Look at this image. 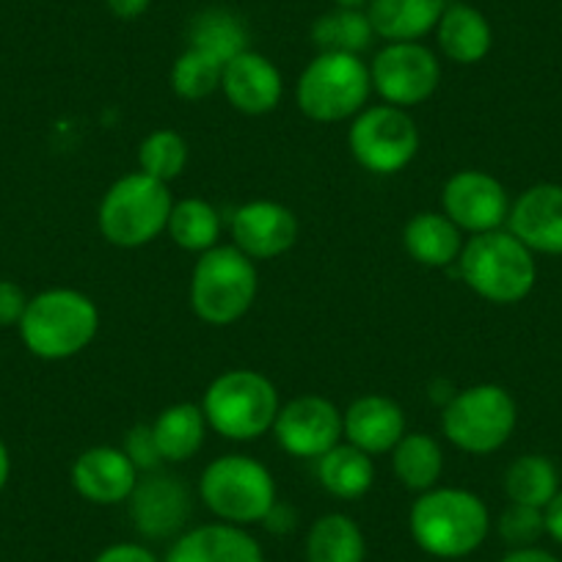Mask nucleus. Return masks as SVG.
<instances>
[{
	"mask_svg": "<svg viewBox=\"0 0 562 562\" xmlns=\"http://www.w3.org/2000/svg\"><path fill=\"white\" fill-rule=\"evenodd\" d=\"M408 529L425 554L461 560L474 554L491 532V513L467 488H430L411 505Z\"/></svg>",
	"mask_w": 562,
	"mask_h": 562,
	"instance_id": "f257e3e1",
	"label": "nucleus"
},
{
	"mask_svg": "<svg viewBox=\"0 0 562 562\" xmlns=\"http://www.w3.org/2000/svg\"><path fill=\"white\" fill-rule=\"evenodd\" d=\"M18 331L36 359H72L94 342L100 331V310L80 290L53 288L29 301Z\"/></svg>",
	"mask_w": 562,
	"mask_h": 562,
	"instance_id": "f03ea898",
	"label": "nucleus"
},
{
	"mask_svg": "<svg viewBox=\"0 0 562 562\" xmlns=\"http://www.w3.org/2000/svg\"><path fill=\"white\" fill-rule=\"evenodd\" d=\"M458 273L467 288L488 304L510 306L527 299L538 281L535 254L505 229L472 235L458 257Z\"/></svg>",
	"mask_w": 562,
	"mask_h": 562,
	"instance_id": "7ed1b4c3",
	"label": "nucleus"
},
{
	"mask_svg": "<svg viewBox=\"0 0 562 562\" xmlns=\"http://www.w3.org/2000/svg\"><path fill=\"white\" fill-rule=\"evenodd\" d=\"M259 293L257 262L237 246L199 254L191 273V310L207 326H232L254 306Z\"/></svg>",
	"mask_w": 562,
	"mask_h": 562,
	"instance_id": "20e7f679",
	"label": "nucleus"
},
{
	"mask_svg": "<svg viewBox=\"0 0 562 562\" xmlns=\"http://www.w3.org/2000/svg\"><path fill=\"white\" fill-rule=\"evenodd\" d=\"M171 207L175 199L166 182L133 171L105 191L97 210V226L111 246L140 248L164 235Z\"/></svg>",
	"mask_w": 562,
	"mask_h": 562,
	"instance_id": "39448f33",
	"label": "nucleus"
},
{
	"mask_svg": "<svg viewBox=\"0 0 562 562\" xmlns=\"http://www.w3.org/2000/svg\"><path fill=\"white\" fill-rule=\"evenodd\" d=\"M279 408V392L257 370L221 372L202 400L207 425L229 441H254L273 430Z\"/></svg>",
	"mask_w": 562,
	"mask_h": 562,
	"instance_id": "423d86ee",
	"label": "nucleus"
},
{
	"mask_svg": "<svg viewBox=\"0 0 562 562\" xmlns=\"http://www.w3.org/2000/svg\"><path fill=\"white\" fill-rule=\"evenodd\" d=\"M370 94V67L361 61V56L348 53H317L295 83L299 111L321 124L359 116Z\"/></svg>",
	"mask_w": 562,
	"mask_h": 562,
	"instance_id": "0eeeda50",
	"label": "nucleus"
},
{
	"mask_svg": "<svg viewBox=\"0 0 562 562\" xmlns=\"http://www.w3.org/2000/svg\"><path fill=\"white\" fill-rule=\"evenodd\" d=\"M518 425V405L505 386L477 383L456 392L441 408L447 441L469 456H491L510 441Z\"/></svg>",
	"mask_w": 562,
	"mask_h": 562,
	"instance_id": "6e6552de",
	"label": "nucleus"
},
{
	"mask_svg": "<svg viewBox=\"0 0 562 562\" xmlns=\"http://www.w3.org/2000/svg\"><path fill=\"white\" fill-rule=\"evenodd\" d=\"M199 499L218 521L246 527L262 521L279 496L268 467L248 456H224L199 477Z\"/></svg>",
	"mask_w": 562,
	"mask_h": 562,
	"instance_id": "1a4fd4ad",
	"label": "nucleus"
},
{
	"mask_svg": "<svg viewBox=\"0 0 562 562\" xmlns=\"http://www.w3.org/2000/svg\"><path fill=\"white\" fill-rule=\"evenodd\" d=\"M348 147L356 164L378 177L403 171L419 153V127L405 108L370 105L353 116Z\"/></svg>",
	"mask_w": 562,
	"mask_h": 562,
	"instance_id": "9d476101",
	"label": "nucleus"
},
{
	"mask_svg": "<svg viewBox=\"0 0 562 562\" xmlns=\"http://www.w3.org/2000/svg\"><path fill=\"white\" fill-rule=\"evenodd\" d=\"M372 91L386 105L414 108L428 102L441 83V64L422 42H386L370 64Z\"/></svg>",
	"mask_w": 562,
	"mask_h": 562,
	"instance_id": "9b49d317",
	"label": "nucleus"
},
{
	"mask_svg": "<svg viewBox=\"0 0 562 562\" xmlns=\"http://www.w3.org/2000/svg\"><path fill=\"white\" fill-rule=\"evenodd\" d=\"M273 436L295 458H323L342 441V411L321 394H301L281 405Z\"/></svg>",
	"mask_w": 562,
	"mask_h": 562,
	"instance_id": "f8f14e48",
	"label": "nucleus"
},
{
	"mask_svg": "<svg viewBox=\"0 0 562 562\" xmlns=\"http://www.w3.org/2000/svg\"><path fill=\"white\" fill-rule=\"evenodd\" d=\"M445 215L469 235L502 229L510 215V196L505 186L488 171L463 169L445 182L441 191Z\"/></svg>",
	"mask_w": 562,
	"mask_h": 562,
	"instance_id": "ddd939ff",
	"label": "nucleus"
},
{
	"mask_svg": "<svg viewBox=\"0 0 562 562\" xmlns=\"http://www.w3.org/2000/svg\"><path fill=\"white\" fill-rule=\"evenodd\" d=\"M127 502L135 529L149 540L182 535L193 510L191 488L180 477L164 472H149L147 477H138V485Z\"/></svg>",
	"mask_w": 562,
	"mask_h": 562,
	"instance_id": "4468645a",
	"label": "nucleus"
},
{
	"mask_svg": "<svg viewBox=\"0 0 562 562\" xmlns=\"http://www.w3.org/2000/svg\"><path fill=\"white\" fill-rule=\"evenodd\" d=\"M232 246L240 248L248 259L262 262L288 254L299 240L301 224L290 207L270 199L246 202L232 215Z\"/></svg>",
	"mask_w": 562,
	"mask_h": 562,
	"instance_id": "2eb2a0df",
	"label": "nucleus"
},
{
	"mask_svg": "<svg viewBox=\"0 0 562 562\" xmlns=\"http://www.w3.org/2000/svg\"><path fill=\"white\" fill-rule=\"evenodd\" d=\"M507 232L532 254L562 257V186L538 182L527 188L507 215Z\"/></svg>",
	"mask_w": 562,
	"mask_h": 562,
	"instance_id": "dca6fc26",
	"label": "nucleus"
},
{
	"mask_svg": "<svg viewBox=\"0 0 562 562\" xmlns=\"http://www.w3.org/2000/svg\"><path fill=\"white\" fill-rule=\"evenodd\" d=\"M140 472L122 447H91L72 463V485L91 505H122L133 496Z\"/></svg>",
	"mask_w": 562,
	"mask_h": 562,
	"instance_id": "f3484780",
	"label": "nucleus"
},
{
	"mask_svg": "<svg viewBox=\"0 0 562 562\" xmlns=\"http://www.w3.org/2000/svg\"><path fill=\"white\" fill-rule=\"evenodd\" d=\"M221 91L235 111L246 116H265L276 111L284 94V80L279 67L257 50H246L224 64Z\"/></svg>",
	"mask_w": 562,
	"mask_h": 562,
	"instance_id": "a211bd4d",
	"label": "nucleus"
},
{
	"mask_svg": "<svg viewBox=\"0 0 562 562\" xmlns=\"http://www.w3.org/2000/svg\"><path fill=\"white\" fill-rule=\"evenodd\" d=\"M405 436V414L386 394H364L342 411V439L367 456H386Z\"/></svg>",
	"mask_w": 562,
	"mask_h": 562,
	"instance_id": "6ab92c4d",
	"label": "nucleus"
},
{
	"mask_svg": "<svg viewBox=\"0 0 562 562\" xmlns=\"http://www.w3.org/2000/svg\"><path fill=\"white\" fill-rule=\"evenodd\" d=\"M164 562H265V557L254 535L218 521L177 535Z\"/></svg>",
	"mask_w": 562,
	"mask_h": 562,
	"instance_id": "aec40b11",
	"label": "nucleus"
},
{
	"mask_svg": "<svg viewBox=\"0 0 562 562\" xmlns=\"http://www.w3.org/2000/svg\"><path fill=\"white\" fill-rule=\"evenodd\" d=\"M436 42L441 56L452 64L472 67L480 64L494 47V31L488 18L469 3H447L439 25H436Z\"/></svg>",
	"mask_w": 562,
	"mask_h": 562,
	"instance_id": "412c9836",
	"label": "nucleus"
},
{
	"mask_svg": "<svg viewBox=\"0 0 562 562\" xmlns=\"http://www.w3.org/2000/svg\"><path fill=\"white\" fill-rule=\"evenodd\" d=\"M445 9L447 0H370L364 12L381 40L419 42L434 34Z\"/></svg>",
	"mask_w": 562,
	"mask_h": 562,
	"instance_id": "4be33fe9",
	"label": "nucleus"
},
{
	"mask_svg": "<svg viewBox=\"0 0 562 562\" xmlns=\"http://www.w3.org/2000/svg\"><path fill=\"white\" fill-rule=\"evenodd\" d=\"M403 246L425 268H450L463 251V232L445 213H416L403 229Z\"/></svg>",
	"mask_w": 562,
	"mask_h": 562,
	"instance_id": "5701e85b",
	"label": "nucleus"
},
{
	"mask_svg": "<svg viewBox=\"0 0 562 562\" xmlns=\"http://www.w3.org/2000/svg\"><path fill=\"white\" fill-rule=\"evenodd\" d=\"M207 428L202 405L196 403H175L160 411L158 419L153 422V434L164 463L191 461L202 450Z\"/></svg>",
	"mask_w": 562,
	"mask_h": 562,
	"instance_id": "b1692460",
	"label": "nucleus"
},
{
	"mask_svg": "<svg viewBox=\"0 0 562 562\" xmlns=\"http://www.w3.org/2000/svg\"><path fill=\"white\" fill-rule=\"evenodd\" d=\"M317 480L337 499H361L375 483V463L359 447L339 441L334 450L317 458Z\"/></svg>",
	"mask_w": 562,
	"mask_h": 562,
	"instance_id": "393cba45",
	"label": "nucleus"
},
{
	"mask_svg": "<svg viewBox=\"0 0 562 562\" xmlns=\"http://www.w3.org/2000/svg\"><path fill=\"white\" fill-rule=\"evenodd\" d=\"M367 540L345 513H326L306 532V562H364Z\"/></svg>",
	"mask_w": 562,
	"mask_h": 562,
	"instance_id": "a878e982",
	"label": "nucleus"
},
{
	"mask_svg": "<svg viewBox=\"0 0 562 562\" xmlns=\"http://www.w3.org/2000/svg\"><path fill=\"white\" fill-rule=\"evenodd\" d=\"M188 47L207 53L221 64H229L232 58L248 50V29L229 9H204L188 25Z\"/></svg>",
	"mask_w": 562,
	"mask_h": 562,
	"instance_id": "bb28decb",
	"label": "nucleus"
},
{
	"mask_svg": "<svg viewBox=\"0 0 562 562\" xmlns=\"http://www.w3.org/2000/svg\"><path fill=\"white\" fill-rule=\"evenodd\" d=\"M394 477L414 494L436 488L445 472V452L428 434H405L392 450Z\"/></svg>",
	"mask_w": 562,
	"mask_h": 562,
	"instance_id": "cd10ccee",
	"label": "nucleus"
},
{
	"mask_svg": "<svg viewBox=\"0 0 562 562\" xmlns=\"http://www.w3.org/2000/svg\"><path fill=\"white\" fill-rule=\"evenodd\" d=\"M375 40L370 18L364 9H339L321 14L312 23V45L317 53H348V56H361Z\"/></svg>",
	"mask_w": 562,
	"mask_h": 562,
	"instance_id": "c85d7f7f",
	"label": "nucleus"
},
{
	"mask_svg": "<svg viewBox=\"0 0 562 562\" xmlns=\"http://www.w3.org/2000/svg\"><path fill=\"white\" fill-rule=\"evenodd\" d=\"M560 491V472L546 456H521L507 467L505 494L516 505H529L546 510Z\"/></svg>",
	"mask_w": 562,
	"mask_h": 562,
	"instance_id": "c756f323",
	"label": "nucleus"
},
{
	"mask_svg": "<svg viewBox=\"0 0 562 562\" xmlns=\"http://www.w3.org/2000/svg\"><path fill=\"white\" fill-rule=\"evenodd\" d=\"M166 232H169L171 240L182 251H210V248L218 246L221 237L218 210L210 202H204V199H182V202H175V207H171Z\"/></svg>",
	"mask_w": 562,
	"mask_h": 562,
	"instance_id": "7c9ffc66",
	"label": "nucleus"
},
{
	"mask_svg": "<svg viewBox=\"0 0 562 562\" xmlns=\"http://www.w3.org/2000/svg\"><path fill=\"white\" fill-rule=\"evenodd\" d=\"M188 158H191L188 140L177 130H155L140 140L138 171L169 186L177 177H182Z\"/></svg>",
	"mask_w": 562,
	"mask_h": 562,
	"instance_id": "2f4dec72",
	"label": "nucleus"
},
{
	"mask_svg": "<svg viewBox=\"0 0 562 562\" xmlns=\"http://www.w3.org/2000/svg\"><path fill=\"white\" fill-rule=\"evenodd\" d=\"M221 78H224V64L193 47H188L171 67V89L177 97L191 102L215 94L221 89Z\"/></svg>",
	"mask_w": 562,
	"mask_h": 562,
	"instance_id": "473e14b6",
	"label": "nucleus"
},
{
	"mask_svg": "<svg viewBox=\"0 0 562 562\" xmlns=\"http://www.w3.org/2000/svg\"><path fill=\"white\" fill-rule=\"evenodd\" d=\"M496 532L510 549H527L546 535V516L540 507L510 502L496 521Z\"/></svg>",
	"mask_w": 562,
	"mask_h": 562,
	"instance_id": "72a5a7b5",
	"label": "nucleus"
},
{
	"mask_svg": "<svg viewBox=\"0 0 562 562\" xmlns=\"http://www.w3.org/2000/svg\"><path fill=\"white\" fill-rule=\"evenodd\" d=\"M122 450L124 456L133 461V467L144 474L160 472V467H164V458H160L153 425H135V428H130L127 434H124Z\"/></svg>",
	"mask_w": 562,
	"mask_h": 562,
	"instance_id": "f704fd0d",
	"label": "nucleus"
},
{
	"mask_svg": "<svg viewBox=\"0 0 562 562\" xmlns=\"http://www.w3.org/2000/svg\"><path fill=\"white\" fill-rule=\"evenodd\" d=\"M29 295L18 281L0 279V328L20 326L25 310H29Z\"/></svg>",
	"mask_w": 562,
	"mask_h": 562,
	"instance_id": "c9c22d12",
	"label": "nucleus"
},
{
	"mask_svg": "<svg viewBox=\"0 0 562 562\" xmlns=\"http://www.w3.org/2000/svg\"><path fill=\"white\" fill-rule=\"evenodd\" d=\"M94 562H160L147 546L140 543H113L97 554Z\"/></svg>",
	"mask_w": 562,
	"mask_h": 562,
	"instance_id": "e433bc0d",
	"label": "nucleus"
},
{
	"mask_svg": "<svg viewBox=\"0 0 562 562\" xmlns=\"http://www.w3.org/2000/svg\"><path fill=\"white\" fill-rule=\"evenodd\" d=\"M265 529L273 535H290L295 527H299V513H295L293 505H288V502H279L276 499V505L270 507L268 516L262 518Z\"/></svg>",
	"mask_w": 562,
	"mask_h": 562,
	"instance_id": "4c0bfd02",
	"label": "nucleus"
},
{
	"mask_svg": "<svg viewBox=\"0 0 562 562\" xmlns=\"http://www.w3.org/2000/svg\"><path fill=\"white\" fill-rule=\"evenodd\" d=\"M108 12L113 14L116 20H138L149 12L153 7V0H105Z\"/></svg>",
	"mask_w": 562,
	"mask_h": 562,
	"instance_id": "58836bf2",
	"label": "nucleus"
},
{
	"mask_svg": "<svg viewBox=\"0 0 562 562\" xmlns=\"http://www.w3.org/2000/svg\"><path fill=\"white\" fill-rule=\"evenodd\" d=\"M543 516H546V535H549L554 543L562 546V488L557 491L554 499L546 505Z\"/></svg>",
	"mask_w": 562,
	"mask_h": 562,
	"instance_id": "ea45409f",
	"label": "nucleus"
},
{
	"mask_svg": "<svg viewBox=\"0 0 562 562\" xmlns=\"http://www.w3.org/2000/svg\"><path fill=\"white\" fill-rule=\"evenodd\" d=\"M502 562H560L551 551L538 549V546H527V549H510Z\"/></svg>",
	"mask_w": 562,
	"mask_h": 562,
	"instance_id": "a19ab883",
	"label": "nucleus"
},
{
	"mask_svg": "<svg viewBox=\"0 0 562 562\" xmlns=\"http://www.w3.org/2000/svg\"><path fill=\"white\" fill-rule=\"evenodd\" d=\"M9 477H12V456H9V447L0 439V491L7 488Z\"/></svg>",
	"mask_w": 562,
	"mask_h": 562,
	"instance_id": "79ce46f5",
	"label": "nucleus"
},
{
	"mask_svg": "<svg viewBox=\"0 0 562 562\" xmlns=\"http://www.w3.org/2000/svg\"><path fill=\"white\" fill-rule=\"evenodd\" d=\"M331 3L339 9H367L370 0H331Z\"/></svg>",
	"mask_w": 562,
	"mask_h": 562,
	"instance_id": "37998d69",
	"label": "nucleus"
}]
</instances>
